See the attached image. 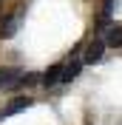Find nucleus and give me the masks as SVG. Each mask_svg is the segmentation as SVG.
<instances>
[{
  "label": "nucleus",
  "mask_w": 122,
  "mask_h": 125,
  "mask_svg": "<svg viewBox=\"0 0 122 125\" xmlns=\"http://www.w3.org/2000/svg\"><path fill=\"white\" fill-rule=\"evenodd\" d=\"M102 51H105V43H102V40H91V43L85 46L82 60L88 62V65H94V62H99V60H102Z\"/></svg>",
  "instance_id": "nucleus-2"
},
{
  "label": "nucleus",
  "mask_w": 122,
  "mask_h": 125,
  "mask_svg": "<svg viewBox=\"0 0 122 125\" xmlns=\"http://www.w3.org/2000/svg\"><path fill=\"white\" fill-rule=\"evenodd\" d=\"M108 46H122V26H114V29L108 31Z\"/></svg>",
  "instance_id": "nucleus-6"
},
{
  "label": "nucleus",
  "mask_w": 122,
  "mask_h": 125,
  "mask_svg": "<svg viewBox=\"0 0 122 125\" xmlns=\"http://www.w3.org/2000/svg\"><path fill=\"white\" fill-rule=\"evenodd\" d=\"M31 105V97H17V100H11L6 105V111H3V114H6V117H11V114H17V111H26Z\"/></svg>",
  "instance_id": "nucleus-4"
},
{
  "label": "nucleus",
  "mask_w": 122,
  "mask_h": 125,
  "mask_svg": "<svg viewBox=\"0 0 122 125\" xmlns=\"http://www.w3.org/2000/svg\"><path fill=\"white\" fill-rule=\"evenodd\" d=\"M77 74H80V62H68V65H65V71H62V83H68V80H74Z\"/></svg>",
  "instance_id": "nucleus-7"
},
{
  "label": "nucleus",
  "mask_w": 122,
  "mask_h": 125,
  "mask_svg": "<svg viewBox=\"0 0 122 125\" xmlns=\"http://www.w3.org/2000/svg\"><path fill=\"white\" fill-rule=\"evenodd\" d=\"M20 83H23V71L20 68H0V91L20 88Z\"/></svg>",
  "instance_id": "nucleus-1"
},
{
  "label": "nucleus",
  "mask_w": 122,
  "mask_h": 125,
  "mask_svg": "<svg viewBox=\"0 0 122 125\" xmlns=\"http://www.w3.org/2000/svg\"><path fill=\"white\" fill-rule=\"evenodd\" d=\"M3 117H6V114H0V119H3Z\"/></svg>",
  "instance_id": "nucleus-8"
},
{
  "label": "nucleus",
  "mask_w": 122,
  "mask_h": 125,
  "mask_svg": "<svg viewBox=\"0 0 122 125\" xmlns=\"http://www.w3.org/2000/svg\"><path fill=\"white\" fill-rule=\"evenodd\" d=\"M20 14L23 11H14V14H9L6 20H0V37H11L17 31V23H20Z\"/></svg>",
  "instance_id": "nucleus-3"
},
{
  "label": "nucleus",
  "mask_w": 122,
  "mask_h": 125,
  "mask_svg": "<svg viewBox=\"0 0 122 125\" xmlns=\"http://www.w3.org/2000/svg\"><path fill=\"white\" fill-rule=\"evenodd\" d=\"M62 71H65L62 65H51V68L43 74V85H54L57 80H62Z\"/></svg>",
  "instance_id": "nucleus-5"
}]
</instances>
